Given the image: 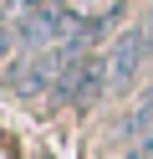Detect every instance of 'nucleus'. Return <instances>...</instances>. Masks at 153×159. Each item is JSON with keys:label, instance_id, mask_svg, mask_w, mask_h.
<instances>
[{"label": "nucleus", "instance_id": "f257e3e1", "mask_svg": "<svg viewBox=\"0 0 153 159\" xmlns=\"http://www.w3.org/2000/svg\"><path fill=\"white\" fill-rule=\"evenodd\" d=\"M153 57V41H148V31L143 26H128V31L112 41V52H107V77H112V93H128L133 82H138V67Z\"/></svg>", "mask_w": 153, "mask_h": 159}, {"label": "nucleus", "instance_id": "f03ea898", "mask_svg": "<svg viewBox=\"0 0 153 159\" xmlns=\"http://www.w3.org/2000/svg\"><path fill=\"white\" fill-rule=\"evenodd\" d=\"M102 93H112V77H107V57H87V67L77 72V87H71V108H92Z\"/></svg>", "mask_w": 153, "mask_h": 159}, {"label": "nucleus", "instance_id": "7ed1b4c3", "mask_svg": "<svg viewBox=\"0 0 153 159\" xmlns=\"http://www.w3.org/2000/svg\"><path fill=\"white\" fill-rule=\"evenodd\" d=\"M148 128H153V87L143 93V103H138V108H133V113L117 123V134H122V139H143Z\"/></svg>", "mask_w": 153, "mask_h": 159}, {"label": "nucleus", "instance_id": "20e7f679", "mask_svg": "<svg viewBox=\"0 0 153 159\" xmlns=\"http://www.w3.org/2000/svg\"><path fill=\"white\" fill-rule=\"evenodd\" d=\"M15 52V5H0V62Z\"/></svg>", "mask_w": 153, "mask_h": 159}, {"label": "nucleus", "instance_id": "39448f33", "mask_svg": "<svg viewBox=\"0 0 153 159\" xmlns=\"http://www.w3.org/2000/svg\"><path fill=\"white\" fill-rule=\"evenodd\" d=\"M128 159H153V128H148V134H143V139H138V149H133V154H128Z\"/></svg>", "mask_w": 153, "mask_h": 159}, {"label": "nucleus", "instance_id": "423d86ee", "mask_svg": "<svg viewBox=\"0 0 153 159\" xmlns=\"http://www.w3.org/2000/svg\"><path fill=\"white\" fill-rule=\"evenodd\" d=\"M143 31H148V41H153V5H148V16H143Z\"/></svg>", "mask_w": 153, "mask_h": 159}]
</instances>
